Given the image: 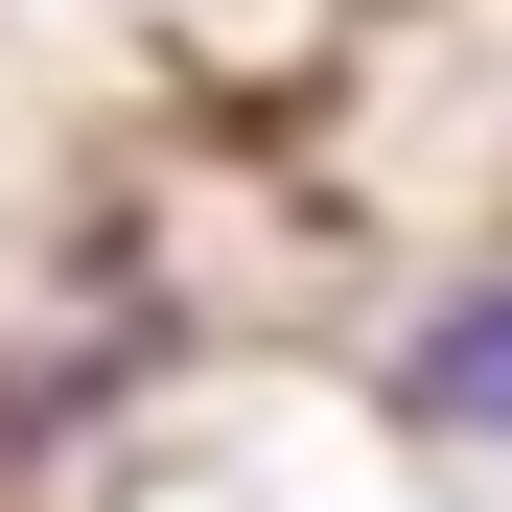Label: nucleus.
Segmentation results:
<instances>
[{
    "instance_id": "obj_1",
    "label": "nucleus",
    "mask_w": 512,
    "mask_h": 512,
    "mask_svg": "<svg viewBox=\"0 0 512 512\" xmlns=\"http://www.w3.org/2000/svg\"><path fill=\"white\" fill-rule=\"evenodd\" d=\"M419 419H466V443H512V280L419 326Z\"/></svg>"
}]
</instances>
